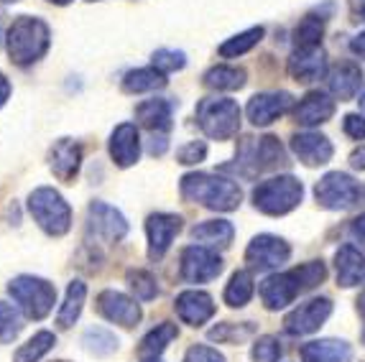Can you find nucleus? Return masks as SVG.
I'll list each match as a JSON object with an SVG mask.
<instances>
[{
    "label": "nucleus",
    "mask_w": 365,
    "mask_h": 362,
    "mask_svg": "<svg viewBox=\"0 0 365 362\" xmlns=\"http://www.w3.org/2000/svg\"><path fill=\"white\" fill-rule=\"evenodd\" d=\"M179 192L187 202H195V205L215 212H232L240 207V200H243V192L232 179L217 174H202V171L182 176Z\"/></svg>",
    "instance_id": "1"
},
{
    "label": "nucleus",
    "mask_w": 365,
    "mask_h": 362,
    "mask_svg": "<svg viewBox=\"0 0 365 362\" xmlns=\"http://www.w3.org/2000/svg\"><path fill=\"white\" fill-rule=\"evenodd\" d=\"M284 166H289V156L276 135H263V138L245 135L237 140V156L232 169L243 179H256L258 174L279 171Z\"/></svg>",
    "instance_id": "2"
},
{
    "label": "nucleus",
    "mask_w": 365,
    "mask_h": 362,
    "mask_svg": "<svg viewBox=\"0 0 365 362\" xmlns=\"http://www.w3.org/2000/svg\"><path fill=\"white\" fill-rule=\"evenodd\" d=\"M49 26L41 19H31V16H19L13 21V26L8 29V56L13 64L19 67H29L34 61L41 59L49 51Z\"/></svg>",
    "instance_id": "3"
},
{
    "label": "nucleus",
    "mask_w": 365,
    "mask_h": 362,
    "mask_svg": "<svg viewBox=\"0 0 365 362\" xmlns=\"http://www.w3.org/2000/svg\"><path fill=\"white\" fill-rule=\"evenodd\" d=\"M302 197H304V187L299 179L289 174L271 176L253 189V207L263 214L281 217V214H289L292 210H297Z\"/></svg>",
    "instance_id": "4"
},
{
    "label": "nucleus",
    "mask_w": 365,
    "mask_h": 362,
    "mask_svg": "<svg viewBox=\"0 0 365 362\" xmlns=\"http://www.w3.org/2000/svg\"><path fill=\"white\" fill-rule=\"evenodd\" d=\"M197 125L212 140H230L240 130V108L230 97H205L195 110Z\"/></svg>",
    "instance_id": "5"
},
{
    "label": "nucleus",
    "mask_w": 365,
    "mask_h": 362,
    "mask_svg": "<svg viewBox=\"0 0 365 362\" xmlns=\"http://www.w3.org/2000/svg\"><path fill=\"white\" fill-rule=\"evenodd\" d=\"M29 212L31 217L36 219L38 227L51 237L67 235L69 227H72V210L64 202V197L51 187H38L31 192Z\"/></svg>",
    "instance_id": "6"
},
{
    "label": "nucleus",
    "mask_w": 365,
    "mask_h": 362,
    "mask_svg": "<svg viewBox=\"0 0 365 362\" xmlns=\"http://www.w3.org/2000/svg\"><path fill=\"white\" fill-rule=\"evenodd\" d=\"M8 294L13 296V301L19 304L26 319L41 321L49 316V311L56 304V289L36 276H19L8 284Z\"/></svg>",
    "instance_id": "7"
},
{
    "label": "nucleus",
    "mask_w": 365,
    "mask_h": 362,
    "mask_svg": "<svg viewBox=\"0 0 365 362\" xmlns=\"http://www.w3.org/2000/svg\"><path fill=\"white\" fill-rule=\"evenodd\" d=\"M314 200L319 207L332 212L355 210V207L365 205V189L350 174L329 171V174H324L322 179L317 181Z\"/></svg>",
    "instance_id": "8"
},
{
    "label": "nucleus",
    "mask_w": 365,
    "mask_h": 362,
    "mask_svg": "<svg viewBox=\"0 0 365 362\" xmlns=\"http://www.w3.org/2000/svg\"><path fill=\"white\" fill-rule=\"evenodd\" d=\"M225 271V263L212 248L205 245H189L182 250V263H179V276L187 284H210L220 273Z\"/></svg>",
    "instance_id": "9"
},
{
    "label": "nucleus",
    "mask_w": 365,
    "mask_h": 362,
    "mask_svg": "<svg viewBox=\"0 0 365 362\" xmlns=\"http://www.w3.org/2000/svg\"><path fill=\"white\" fill-rule=\"evenodd\" d=\"M292 258V248L287 240H281L276 235H256L250 240L248 250H245V263L253 271H276Z\"/></svg>",
    "instance_id": "10"
},
{
    "label": "nucleus",
    "mask_w": 365,
    "mask_h": 362,
    "mask_svg": "<svg viewBox=\"0 0 365 362\" xmlns=\"http://www.w3.org/2000/svg\"><path fill=\"white\" fill-rule=\"evenodd\" d=\"M332 314V301L319 296V299H309V301L299 304L294 311H289L284 319V332L292 337H304V334L317 332L324 321Z\"/></svg>",
    "instance_id": "11"
},
{
    "label": "nucleus",
    "mask_w": 365,
    "mask_h": 362,
    "mask_svg": "<svg viewBox=\"0 0 365 362\" xmlns=\"http://www.w3.org/2000/svg\"><path fill=\"white\" fill-rule=\"evenodd\" d=\"M87 229L103 242H120L128 235V222L115 207L105 205V202H92L87 210Z\"/></svg>",
    "instance_id": "12"
},
{
    "label": "nucleus",
    "mask_w": 365,
    "mask_h": 362,
    "mask_svg": "<svg viewBox=\"0 0 365 362\" xmlns=\"http://www.w3.org/2000/svg\"><path fill=\"white\" fill-rule=\"evenodd\" d=\"M258 294H261V301L268 311H279V309H287L299 294H304V289L299 284L297 271L292 268V271H287V273L268 276L261 284V289H258Z\"/></svg>",
    "instance_id": "13"
},
{
    "label": "nucleus",
    "mask_w": 365,
    "mask_h": 362,
    "mask_svg": "<svg viewBox=\"0 0 365 362\" xmlns=\"http://www.w3.org/2000/svg\"><path fill=\"white\" fill-rule=\"evenodd\" d=\"M294 105V97L289 92H258L248 100V108H245V115L248 120L256 128H266L274 120H279L281 115L289 113Z\"/></svg>",
    "instance_id": "14"
},
{
    "label": "nucleus",
    "mask_w": 365,
    "mask_h": 362,
    "mask_svg": "<svg viewBox=\"0 0 365 362\" xmlns=\"http://www.w3.org/2000/svg\"><path fill=\"white\" fill-rule=\"evenodd\" d=\"M182 232V217L169 214V212H156L146 219V235H148V258L161 260L166 250L171 248L174 237Z\"/></svg>",
    "instance_id": "15"
},
{
    "label": "nucleus",
    "mask_w": 365,
    "mask_h": 362,
    "mask_svg": "<svg viewBox=\"0 0 365 362\" xmlns=\"http://www.w3.org/2000/svg\"><path fill=\"white\" fill-rule=\"evenodd\" d=\"M98 311L100 316H105L113 324H120L125 329H133L135 324L140 321V306L135 304V299L120 294V291H103L98 296Z\"/></svg>",
    "instance_id": "16"
},
{
    "label": "nucleus",
    "mask_w": 365,
    "mask_h": 362,
    "mask_svg": "<svg viewBox=\"0 0 365 362\" xmlns=\"http://www.w3.org/2000/svg\"><path fill=\"white\" fill-rule=\"evenodd\" d=\"M289 74L299 85H309L317 79L327 77V54L322 48H294L292 59H289Z\"/></svg>",
    "instance_id": "17"
},
{
    "label": "nucleus",
    "mask_w": 365,
    "mask_h": 362,
    "mask_svg": "<svg viewBox=\"0 0 365 362\" xmlns=\"http://www.w3.org/2000/svg\"><path fill=\"white\" fill-rule=\"evenodd\" d=\"M174 309H177V316L189 326H202L207 324L215 316V301L212 296L205 294V291H182L174 301Z\"/></svg>",
    "instance_id": "18"
},
{
    "label": "nucleus",
    "mask_w": 365,
    "mask_h": 362,
    "mask_svg": "<svg viewBox=\"0 0 365 362\" xmlns=\"http://www.w3.org/2000/svg\"><path fill=\"white\" fill-rule=\"evenodd\" d=\"M335 110H337L335 97L329 95V92L314 90L294 108V123H299V125L304 128L322 125V123H327L335 115Z\"/></svg>",
    "instance_id": "19"
},
{
    "label": "nucleus",
    "mask_w": 365,
    "mask_h": 362,
    "mask_svg": "<svg viewBox=\"0 0 365 362\" xmlns=\"http://www.w3.org/2000/svg\"><path fill=\"white\" fill-rule=\"evenodd\" d=\"M292 151L299 161L304 163V166L314 169V166H324V163H329L335 148H332V143H329L327 135L309 133V130H307V133H297L292 138Z\"/></svg>",
    "instance_id": "20"
},
{
    "label": "nucleus",
    "mask_w": 365,
    "mask_h": 362,
    "mask_svg": "<svg viewBox=\"0 0 365 362\" xmlns=\"http://www.w3.org/2000/svg\"><path fill=\"white\" fill-rule=\"evenodd\" d=\"M49 166L54 176L64 184H72L82 166V148L72 138H59L49 151Z\"/></svg>",
    "instance_id": "21"
},
{
    "label": "nucleus",
    "mask_w": 365,
    "mask_h": 362,
    "mask_svg": "<svg viewBox=\"0 0 365 362\" xmlns=\"http://www.w3.org/2000/svg\"><path fill=\"white\" fill-rule=\"evenodd\" d=\"M360 85H363V69L355 61H340L327 72V90L340 103L353 100L360 92Z\"/></svg>",
    "instance_id": "22"
},
{
    "label": "nucleus",
    "mask_w": 365,
    "mask_h": 362,
    "mask_svg": "<svg viewBox=\"0 0 365 362\" xmlns=\"http://www.w3.org/2000/svg\"><path fill=\"white\" fill-rule=\"evenodd\" d=\"M140 156V138H138V128L133 123H120V125L113 130L110 135V158L115 166L120 169H128L138 161Z\"/></svg>",
    "instance_id": "23"
},
{
    "label": "nucleus",
    "mask_w": 365,
    "mask_h": 362,
    "mask_svg": "<svg viewBox=\"0 0 365 362\" xmlns=\"http://www.w3.org/2000/svg\"><path fill=\"white\" fill-rule=\"evenodd\" d=\"M335 6L332 3H324V6L314 8L299 21V26L294 29V48H317L322 41L324 24L329 21Z\"/></svg>",
    "instance_id": "24"
},
{
    "label": "nucleus",
    "mask_w": 365,
    "mask_h": 362,
    "mask_svg": "<svg viewBox=\"0 0 365 362\" xmlns=\"http://www.w3.org/2000/svg\"><path fill=\"white\" fill-rule=\"evenodd\" d=\"M335 273L337 286L353 289L365 284V255L355 245H342L335 253Z\"/></svg>",
    "instance_id": "25"
},
{
    "label": "nucleus",
    "mask_w": 365,
    "mask_h": 362,
    "mask_svg": "<svg viewBox=\"0 0 365 362\" xmlns=\"http://www.w3.org/2000/svg\"><path fill=\"white\" fill-rule=\"evenodd\" d=\"M302 362H353V347L342 339H317L299 347Z\"/></svg>",
    "instance_id": "26"
},
{
    "label": "nucleus",
    "mask_w": 365,
    "mask_h": 362,
    "mask_svg": "<svg viewBox=\"0 0 365 362\" xmlns=\"http://www.w3.org/2000/svg\"><path fill=\"white\" fill-rule=\"evenodd\" d=\"M174 100H146L135 108V118L151 133H166L171 130V118H174Z\"/></svg>",
    "instance_id": "27"
},
{
    "label": "nucleus",
    "mask_w": 365,
    "mask_h": 362,
    "mask_svg": "<svg viewBox=\"0 0 365 362\" xmlns=\"http://www.w3.org/2000/svg\"><path fill=\"white\" fill-rule=\"evenodd\" d=\"M235 237V227L227 219H207L192 227V240L205 248H227Z\"/></svg>",
    "instance_id": "28"
},
{
    "label": "nucleus",
    "mask_w": 365,
    "mask_h": 362,
    "mask_svg": "<svg viewBox=\"0 0 365 362\" xmlns=\"http://www.w3.org/2000/svg\"><path fill=\"white\" fill-rule=\"evenodd\" d=\"M177 337H179V329H177V324H171V321H164V324L153 326L151 332L140 339V344H138L140 362L158 360V357L164 355L166 347H169Z\"/></svg>",
    "instance_id": "29"
},
{
    "label": "nucleus",
    "mask_w": 365,
    "mask_h": 362,
    "mask_svg": "<svg viewBox=\"0 0 365 362\" xmlns=\"http://www.w3.org/2000/svg\"><path fill=\"white\" fill-rule=\"evenodd\" d=\"M248 74L243 67H227V64H217V67L205 72V87L220 92H235L240 87H245Z\"/></svg>",
    "instance_id": "30"
},
{
    "label": "nucleus",
    "mask_w": 365,
    "mask_h": 362,
    "mask_svg": "<svg viewBox=\"0 0 365 362\" xmlns=\"http://www.w3.org/2000/svg\"><path fill=\"white\" fill-rule=\"evenodd\" d=\"M166 87V74L158 72L156 67H143L133 69L123 77V92L128 95H140V92H156Z\"/></svg>",
    "instance_id": "31"
},
{
    "label": "nucleus",
    "mask_w": 365,
    "mask_h": 362,
    "mask_svg": "<svg viewBox=\"0 0 365 362\" xmlns=\"http://www.w3.org/2000/svg\"><path fill=\"white\" fill-rule=\"evenodd\" d=\"M85 299H87V286L82 281H72L67 286V296H64V304H61L59 314H56V324L61 329H69L74 321L79 319L82 314V306H85Z\"/></svg>",
    "instance_id": "32"
},
{
    "label": "nucleus",
    "mask_w": 365,
    "mask_h": 362,
    "mask_svg": "<svg viewBox=\"0 0 365 362\" xmlns=\"http://www.w3.org/2000/svg\"><path fill=\"white\" fill-rule=\"evenodd\" d=\"M253 294H256V286H253V276H250V271H235L230 276V284L225 286L222 299H225L227 306L243 309L245 304L253 299Z\"/></svg>",
    "instance_id": "33"
},
{
    "label": "nucleus",
    "mask_w": 365,
    "mask_h": 362,
    "mask_svg": "<svg viewBox=\"0 0 365 362\" xmlns=\"http://www.w3.org/2000/svg\"><path fill=\"white\" fill-rule=\"evenodd\" d=\"M263 33H266L263 26H253V29H248V31H243V33H237V36L227 38V41L217 48L220 56H222V59H235V56L248 54L256 43H261Z\"/></svg>",
    "instance_id": "34"
},
{
    "label": "nucleus",
    "mask_w": 365,
    "mask_h": 362,
    "mask_svg": "<svg viewBox=\"0 0 365 362\" xmlns=\"http://www.w3.org/2000/svg\"><path fill=\"white\" fill-rule=\"evenodd\" d=\"M56 344V337L51 332H36L26 344H21L13 362H38L46 352Z\"/></svg>",
    "instance_id": "35"
},
{
    "label": "nucleus",
    "mask_w": 365,
    "mask_h": 362,
    "mask_svg": "<svg viewBox=\"0 0 365 362\" xmlns=\"http://www.w3.org/2000/svg\"><path fill=\"white\" fill-rule=\"evenodd\" d=\"M253 334H256V326L250 324V321H243V324L225 321V324H217L215 329H210V339L225 342V344H243L245 339H250Z\"/></svg>",
    "instance_id": "36"
},
{
    "label": "nucleus",
    "mask_w": 365,
    "mask_h": 362,
    "mask_svg": "<svg viewBox=\"0 0 365 362\" xmlns=\"http://www.w3.org/2000/svg\"><path fill=\"white\" fill-rule=\"evenodd\" d=\"M125 278H128V286L138 301H153L158 296V284H156V278H153V273L135 268V271H128Z\"/></svg>",
    "instance_id": "37"
},
{
    "label": "nucleus",
    "mask_w": 365,
    "mask_h": 362,
    "mask_svg": "<svg viewBox=\"0 0 365 362\" xmlns=\"http://www.w3.org/2000/svg\"><path fill=\"white\" fill-rule=\"evenodd\" d=\"M85 344H87V350L95 352V355H110V352L118 350L115 334L108 332V329H100V326H95V329H87V332H85Z\"/></svg>",
    "instance_id": "38"
},
{
    "label": "nucleus",
    "mask_w": 365,
    "mask_h": 362,
    "mask_svg": "<svg viewBox=\"0 0 365 362\" xmlns=\"http://www.w3.org/2000/svg\"><path fill=\"white\" fill-rule=\"evenodd\" d=\"M294 271H297L299 284H302L304 294L312 289H317L319 284H324V278H327V266H324L322 260H309V263H304V266H297Z\"/></svg>",
    "instance_id": "39"
},
{
    "label": "nucleus",
    "mask_w": 365,
    "mask_h": 362,
    "mask_svg": "<svg viewBox=\"0 0 365 362\" xmlns=\"http://www.w3.org/2000/svg\"><path fill=\"white\" fill-rule=\"evenodd\" d=\"M21 319H19V311L11 306V304L0 301V344H8L13 339L19 337L21 332Z\"/></svg>",
    "instance_id": "40"
},
{
    "label": "nucleus",
    "mask_w": 365,
    "mask_h": 362,
    "mask_svg": "<svg viewBox=\"0 0 365 362\" xmlns=\"http://www.w3.org/2000/svg\"><path fill=\"white\" fill-rule=\"evenodd\" d=\"M151 61L158 72L169 74L187 67V54L184 51H174V48H158V51H153Z\"/></svg>",
    "instance_id": "41"
},
{
    "label": "nucleus",
    "mask_w": 365,
    "mask_h": 362,
    "mask_svg": "<svg viewBox=\"0 0 365 362\" xmlns=\"http://www.w3.org/2000/svg\"><path fill=\"white\" fill-rule=\"evenodd\" d=\"M281 342L276 337H258L253 342V350H250V357L253 362H279L281 360Z\"/></svg>",
    "instance_id": "42"
},
{
    "label": "nucleus",
    "mask_w": 365,
    "mask_h": 362,
    "mask_svg": "<svg viewBox=\"0 0 365 362\" xmlns=\"http://www.w3.org/2000/svg\"><path fill=\"white\" fill-rule=\"evenodd\" d=\"M207 158V143L205 140H189L177 151V161L182 166H195V163Z\"/></svg>",
    "instance_id": "43"
},
{
    "label": "nucleus",
    "mask_w": 365,
    "mask_h": 362,
    "mask_svg": "<svg viewBox=\"0 0 365 362\" xmlns=\"http://www.w3.org/2000/svg\"><path fill=\"white\" fill-rule=\"evenodd\" d=\"M184 362H225V357L220 355L215 347H207V344H195V347H189L187 350Z\"/></svg>",
    "instance_id": "44"
},
{
    "label": "nucleus",
    "mask_w": 365,
    "mask_h": 362,
    "mask_svg": "<svg viewBox=\"0 0 365 362\" xmlns=\"http://www.w3.org/2000/svg\"><path fill=\"white\" fill-rule=\"evenodd\" d=\"M342 130H345L347 138L365 140V118H363V115H358V113L345 115V120H342Z\"/></svg>",
    "instance_id": "45"
},
{
    "label": "nucleus",
    "mask_w": 365,
    "mask_h": 362,
    "mask_svg": "<svg viewBox=\"0 0 365 362\" xmlns=\"http://www.w3.org/2000/svg\"><path fill=\"white\" fill-rule=\"evenodd\" d=\"M350 235H353V240L365 250V212L360 214V217H355L353 222H350Z\"/></svg>",
    "instance_id": "46"
},
{
    "label": "nucleus",
    "mask_w": 365,
    "mask_h": 362,
    "mask_svg": "<svg viewBox=\"0 0 365 362\" xmlns=\"http://www.w3.org/2000/svg\"><path fill=\"white\" fill-rule=\"evenodd\" d=\"M347 6L355 24H365V0H347Z\"/></svg>",
    "instance_id": "47"
},
{
    "label": "nucleus",
    "mask_w": 365,
    "mask_h": 362,
    "mask_svg": "<svg viewBox=\"0 0 365 362\" xmlns=\"http://www.w3.org/2000/svg\"><path fill=\"white\" fill-rule=\"evenodd\" d=\"M350 51H353L358 59H365V31L363 33H358V36L350 41Z\"/></svg>",
    "instance_id": "48"
},
{
    "label": "nucleus",
    "mask_w": 365,
    "mask_h": 362,
    "mask_svg": "<svg viewBox=\"0 0 365 362\" xmlns=\"http://www.w3.org/2000/svg\"><path fill=\"white\" fill-rule=\"evenodd\" d=\"M350 166H353V169L365 171V145H360L358 151H353V156H350Z\"/></svg>",
    "instance_id": "49"
},
{
    "label": "nucleus",
    "mask_w": 365,
    "mask_h": 362,
    "mask_svg": "<svg viewBox=\"0 0 365 362\" xmlns=\"http://www.w3.org/2000/svg\"><path fill=\"white\" fill-rule=\"evenodd\" d=\"M8 97H11V82L6 79V74L0 72V108L8 103Z\"/></svg>",
    "instance_id": "50"
},
{
    "label": "nucleus",
    "mask_w": 365,
    "mask_h": 362,
    "mask_svg": "<svg viewBox=\"0 0 365 362\" xmlns=\"http://www.w3.org/2000/svg\"><path fill=\"white\" fill-rule=\"evenodd\" d=\"M166 145H169V143H166L164 135H158V138H153V140H151V145H148V151H151L153 156H161V153L166 151Z\"/></svg>",
    "instance_id": "51"
},
{
    "label": "nucleus",
    "mask_w": 365,
    "mask_h": 362,
    "mask_svg": "<svg viewBox=\"0 0 365 362\" xmlns=\"http://www.w3.org/2000/svg\"><path fill=\"white\" fill-rule=\"evenodd\" d=\"M49 3H54V6H67V3H72V0H49Z\"/></svg>",
    "instance_id": "52"
},
{
    "label": "nucleus",
    "mask_w": 365,
    "mask_h": 362,
    "mask_svg": "<svg viewBox=\"0 0 365 362\" xmlns=\"http://www.w3.org/2000/svg\"><path fill=\"white\" fill-rule=\"evenodd\" d=\"M358 103H360V108L365 110V87H363V92H360V100H358Z\"/></svg>",
    "instance_id": "53"
},
{
    "label": "nucleus",
    "mask_w": 365,
    "mask_h": 362,
    "mask_svg": "<svg viewBox=\"0 0 365 362\" xmlns=\"http://www.w3.org/2000/svg\"><path fill=\"white\" fill-rule=\"evenodd\" d=\"M0 3H16V0H0Z\"/></svg>",
    "instance_id": "54"
},
{
    "label": "nucleus",
    "mask_w": 365,
    "mask_h": 362,
    "mask_svg": "<svg viewBox=\"0 0 365 362\" xmlns=\"http://www.w3.org/2000/svg\"><path fill=\"white\" fill-rule=\"evenodd\" d=\"M365 321V319H363ZM363 344H365V326H363Z\"/></svg>",
    "instance_id": "55"
},
{
    "label": "nucleus",
    "mask_w": 365,
    "mask_h": 362,
    "mask_svg": "<svg viewBox=\"0 0 365 362\" xmlns=\"http://www.w3.org/2000/svg\"><path fill=\"white\" fill-rule=\"evenodd\" d=\"M148 362H158V360H148Z\"/></svg>",
    "instance_id": "56"
}]
</instances>
